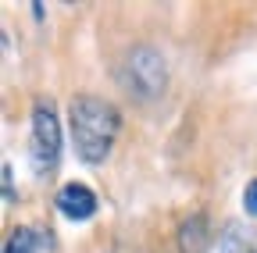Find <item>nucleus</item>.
<instances>
[{
  "instance_id": "6",
  "label": "nucleus",
  "mask_w": 257,
  "mask_h": 253,
  "mask_svg": "<svg viewBox=\"0 0 257 253\" xmlns=\"http://www.w3.org/2000/svg\"><path fill=\"white\" fill-rule=\"evenodd\" d=\"M36 249H40V235H36V228H29V225L15 228L8 235V242H4V253H36Z\"/></svg>"
},
{
  "instance_id": "2",
  "label": "nucleus",
  "mask_w": 257,
  "mask_h": 253,
  "mask_svg": "<svg viewBox=\"0 0 257 253\" xmlns=\"http://www.w3.org/2000/svg\"><path fill=\"white\" fill-rule=\"evenodd\" d=\"M29 157H32V171L40 178L57 171L61 161V118L54 100H36L32 104V136H29Z\"/></svg>"
},
{
  "instance_id": "5",
  "label": "nucleus",
  "mask_w": 257,
  "mask_h": 253,
  "mask_svg": "<svg viewBox=\"0 0 257 253\" xmlns=\"http://www.w3.org/2000/svg\"><path fill=\"white\" fill-rule=\"evenodd\" d=\"M179 246H182V253H207L211 249V228H207V217L204 214H193L189 221H182Z\"/></svg>"
},
{
  "instance_id": "9",
  "label": "nucleus",
  "mask_w": 257,
  "mask_h": 253,
  "mask_svg": "<svg viewBox=\"0 0 257 253\" xmlns=\"http://www.w3.org/2000/svg\"><path fill=\"white\" fill-rule=\"evenodd\" d=\"M253 253H257V249H253Z\"/></svg>"
},
{
  "instance_id": "3",
  "label": "nucleus",
  "mask_w": 257,
  "mask_h": 253,
  "mask_svg": "<svg viewBox=\"0 0 257 253\" xmlns=\"http://www.w3.org/2000/svg\"><path fill=\"white\" fill-rule=\"evenodd\" d=\"M121 82L128 86V93H136L140 100H154L165 93L168 86V65L154 47H136L133 54L125 57L121 68Z\"/></svg>"
},
{
  "instance_id": "7",
  "label": "nucleus",
  "mask_w": 257,
  "mask_h": 253,
  "mask_svg": "<svg viewBox=\"0 0 257 253\" xmlns=\"http://www.w3.org/2000/svg\"><path fill=\"white\" fill-rule=\"evenodd\" d=\"M243 207H246L250 217H257V178L246 182V189H243Z\"/></svg>"
},
{
  "instance_id": "4",
  "label": "nucleus",
  "mask_w": 257,
  "mask_h": 253,
  "mask_svg": "<svg viewBox=\"0 0 257 253\" xmlns=\"http://www.w3.org/2000/svg\"><path fill=\"white\" fill-rule=\"evenodd\" d=\"M54 207L68 217V221H89L93 214H96V193L89 185H82V182H68V185H61L57 189V196H54Z\"/></svg>"
},
{
  "instance_id": "8",
  "label": "nucleus",
  "mask_w": 257,
  "mask_h": 253,
  "mask_svg": "<svg viewBox=\"0 0 257 253\" xmlns=\"http://www.w3.org/2000/svg\"><path fill=\"white\" fill-rule=\"evenodd\" d=\"M4 200L15 203V189H11V164L4 161Z\"/></svg>"
},
{
  "instance_id": "1",
  "label": "nucleus",
  "mask_w": 257,
  "mask_h": 253,
  "mask_svg": "<svg viewBox=\"0 0 257 253\" xmlns=\"http://www.w3.org/2000/svg\"><path fill=\"white\" fill-rule=\"evenodd\" d=\"M68 129H72V143H75L79 161L104 164L118 132H121V111L104 97L82 93L68 107Z\"/></svg>"
}]
</instances>
